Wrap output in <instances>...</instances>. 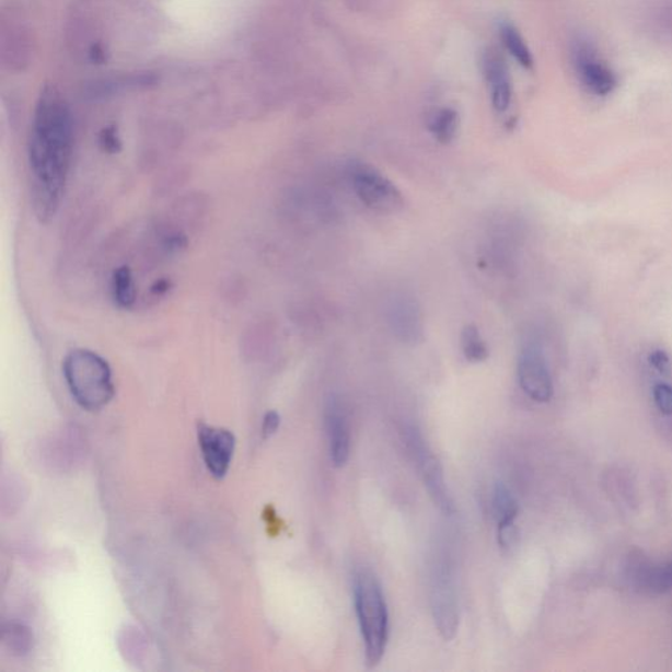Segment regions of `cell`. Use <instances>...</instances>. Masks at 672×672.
Segmentation results:
<instances>
[{
  "instance_id": "obj_4",
  "label": "cell",
  "mask_w": 672,
  "mask_h": 672,
  "mask_svg": "<svg viewBox=\"0 0 672 672\" xmlns=\"http://www.w3.org/2000/svg\"><path fill=\"white\" fill-rule=\"evenodd\" d=\"M431 607L435 625L444 641L453 640L460 624L456 582L451 559H435L431 575Z\"/></svg>"
},
{
  "instance_id": "obj_11",
  "label": "cell",
  "mask_w": 672,
  "mask_h": 672,
  "mask_svg": "<svg viewBox=\"0 0 672 672\" xmlns=\"http://www.w3.org/2000/svg\"><path fill=\"white\" fill-rule=\"evenodd\" d=\"M627 577L645 594H663L672 589V561L654 564L640 555L630 557Z\"/></svg>"
},
{
  "instance_id": "obj_22",
  "label": "cell",
  "mask_w": 672,
  "mask_h": 672,
  "mask_svg": "<svg viewBox=\"0 0 672 672\" xmlns=\"http://www.w3.org/2000/svg\"><path fill=\"white\" fill-rule=\"evenodd\" d=\"M280 415L276 412H268L265 419H263L262 435L263 438L269 439L278 432L280 427Z\"/></svg>"
},
{
  "instance_id": "obj_12",
  "label": "cell",
  "mask_w": 672,
  "mask_h": 672,
  "mask_svg": "<svg viewBox=\"0 0 672 672\" xmlns=\"http://www.w3.org/2000/svg\"><path fill=\"white\" fill-rule=\"evenodd\" d=\"M483 69L490 85L491 102L498 112H505L511 103V82L509 69L502 55L496 49H487L484 53Z\"/></svg>"
},
{
  "instance_id": "obj_16",
  "label": "cell",
  "mask_w": 672,
  "mask_h": 672,
  "mask_svg": "<svg viewBox=\"0 0 672 672\" xmlns=\"http://www.w3.org/2000/svg\"><path fill=\"white\" fill-rule=\"evenodd\" d=\"M500 38H502L506 49L511 53V56L515 58L523 68H533L532 53L515 26L512 24H503L500 26Z\"/></svg>"
},
{
  "instance_id": "obj_6",
  "label": "cell",
  "mask_w": 672,
  "mask_h": 672,
  "mask_svg": "<svg viewBox=\"0 0 672 672\" xmlns=\"http://www.w3.org/2000/svg\"><path fill=\"white\" fill-rule=\"evenodd\" d=\"M352 187L361 202L381 213L397 212L404 206V197L394 183L367 163H355L349 170Z\"/></svg>"
},
{
  "instance_id": "obj_17",
  "label": "cell",
  "mask_w": 672,
  "mask_h": 672,
  "mask_svg": "<svg viewBox=\"0 0 672 672\" xmlns=\"http://www.w3.org/2000/svg\"><path fill=\"white\" fill-rule=\"evenodd\" d=\"M459 128L457 112L443 108L435 112L430 120V130L440 143H450L456 137Z\"/></svg>"
},
{
  "instance_id": "obj_18",
  "label": "cell",
  "mask_w": 672,
  "mask_h": 672,
  "mask_svg": "<svg viewBox=\"0 0 672 672\" xmlns=\"http://www.w3.org/2000/svg\"><path fill=\"white\" fill-rule=\"evenodd\" d=\"M393 324L398 328V332L405 335V338L417 339L419 333L418 309L414 302L402 299L399 304L393 308Z\"/></svg>"
},
{
  "instance_id": "obj_10",
  "label": "cell",
  "mask_w": 672,
  "mask_h": 672,
  "mask_svg": "<svg viewBox=\"0 0 672 672\" xmlns=\"http://www.w3.org/2000/svg\"><path fill=\"white\" fill-rule=\"evenodd\" d=\"M325 424L332 464L335 467H343L349 459L351 437H349L346 407L336 395H331L326 401Z\"/></svg>"
},
{
  "instance_id": "obj_24",
  "label": "cell",
  "mask_w": 672,
  "mask_h": 672,
  "mask_svg": "<svg viewBox=\"0 0 672 672\" xmlns=\"http://www.w3.org/2000/svg\"><path fill=\"white\" fill-rule=\"evenodd\" d=\"M188 245L187 236L184 234H173L170 235L166 241V247L170 253H181L182 250L186 248Z\"/></svg>"
},
{
  "instance_id": "obj_13",
  "label": "cell",
  "mask_w": 672,
  "mask_h": 672,
  "mask_svg": "<svg viewBox=\"0 0 672 672\" xmlns=\"http://www.w3.org/2000/svg\"><path fill=\"white\" fill-rule=\"evenodd\" d=\"M494 512L498 519V542L502 548H509L515 536L513 524L519 515V505L515 497L505 484H497L493 494Z\"/></svg>"
},
{
  "instance_id": "obj_2",
  "label": "cell",
  "mask_w": 672,
  "mask_h": 672,
  "mask_svg": "<svg viewBox=\"0 0 672 672\" xmlns=\"http://www.w3.org/2000/svg\"><path fill=\"white\" fill-rule=\"evenodd\" d=\"M354 603L364 641L368 668H375L386 650L389 612L384 592L371 569L360 568L355 572Z\"/></svg>"
},
{
  "instance_id": "obj_15",
  "label": "cell",
  "mask_w": 672,
  "mask_h": 672,
  "mask_svg": "<svg viewBox=\"0 0 672 672\" xmlns=\"http://www.w3.org/2000/svg\"><path fill=\"white\" fill-rule=\"evenodd\" d=\"M3 645L11 656L24 657L33 648V634L20 623H9L3 628Z\"/></svg>"
},
{
  "instance_id": "obj_8",
  "label": "cell",
  "mask_w": 672,
  "mask_h": 672,
  "mask_svg": "<svg viewBox=\"0 0 672 672\" xmlns=\"http://www.w3.org/2000/svg\"><path fill=\"white\" fill-rule=\"evenodd\" d=\"M197 437L202 454L204 464L216 479L227 476L232 465L235 451V437L233 432L200 424L197 427Z\"/></svg>"
},
{
  "instance_id": "obj_3",
  "label": "cell",
  "mask_w": 672,
  "mask_h": 672,
  "mask_svg": "<svg viewBox=\"0 0 672 672\" xmlns=\"http://www.w3.org/2000/svg\"><path fill=\"white\" fill-rule=\"evenodd\" d=\"M62 371L72 398L88 412H101L115 397L108 361L90 349L78 348L66 356Z\"/></svg>"
},
{
  "instance_id": "obj_7",
  "label": "cell",
  "mask_w": 672,
  "mask_h": 672,
  "mask_svg": "<svg viewBox=\"0 0 672 672\" xmlns=\"http://www.w3.org/2000/svg\"><path fill=\"white\" fill-rule=\"evenodd\" d=\"M572 66H575L579 82L596 96H607L617 88V77L607 63L603 61L594 45L578 39L572 46Z\"/></svg>"
},
{
  "instance_id": "obj_9",
  "label": "cell",
  "mask_w": 672,
  "mask_h": 672,
  "mask_svg": "<svg viewBox=\"0 0 672 672\" xmlns=\"http://www.w3.org/2000/svg\"><path fill=\"white\" fill-rule=\"evenodd\" d=\"M519 384L533 401L545 404L553 397V381L545 356L536 346L525 347L519 356Z\"/></svg>"
},
{
  "instance_id": "obj_19",
  "label": "cell",
  "mask_w": 672,
  "mask_h": 672,
  "mask_svg": "<svg viewBox=\"0 0 672 672\" xmlns=\"http://www.w3.org/2000/svg\"><path fill=\"white\" fill-rule=\"evenodd\" d=\"M461 348L467 361L480 362L489 358V348L480 335L478 327L467 325L461 333Z\"/></svg>"
},
{
  "instance_id": "obj_23",
  "label": "cell",
  "mask_w": 672,
  "mask_h": 672,
  "mask_svg": "<svg viewBox=\"0 0 672 672\" xmlns=\"http://www.w3.org/2000/svg\"><path fill=\"white\" fill-rule=\"evenodd\" d=\"M650 364L653 366L658 372L669 373L671 369V362L667 352L657 349L649 356Z\"/></svg>"
},
{
  "instance_id": "obj_5",
  "label": "cell",
  "mask_w": 672,
  "mask_h": 672,
  "mask_svg": "<svg viewBox=\"0 0 672 672\" xmlns=\"http://www.w3.org/2000/svg\"><path fill=\"white\" fill-rule=\"evenodd\" d=\"M402 439L407 448L408 453L418 465L421 479H424L426 489L430 494L435 506L445 513L452 515L454 512L453 499L444 479L443 467L440 461L428 448L425 438L415 426H406L402 430Z\"/></svg>"
},
{
  "instance_id": "obj_21",
  "label": "cell",
  "mask_w": 672,
  "mask_h": 672,
  "mask_svg": "<svg viewBox=\"0 0 672 672\" xmlns=\"http://www.w3.org/2000/svg\"><path fill=\"white\" fill-rule=\"evenodd\" d=\"M102 149L105 153L117 154L123 149L120 137L117 135V130L114 127L103 129L101 138H99Z\"/></svg>"
},
{
  "instance_id": "obj_25",
  "label": "cell",
  "mask_w": 672,
  "mask_h": 672,
  "mask_svg": "<svg viewBox=\"0 0 672 672\" xmlns=\"http://www.w3.org/2000/svg\"><path fill=\"white\" fill-rule=\"evenodd\" d=\"M171 281L167 279L157 280L150 288V292L154 296H163L170 292Z\"/></svg>"
},
{
  "instance_id": "obj_1",
  "label": "cell",
  "mask_w": 672,
  "mask_h": 672,
  "mask_svg": "<svg viewBox=\"0 0 672 672\" xmlns=\"http://www.w3.org/2000/svg\"><path fill=\"white\" fill-rule=\"evenodd\" d=\"M74 147V125L68 103L56 90L43 92L28 143L32 202L37 219L48 222L62 201Z\"/></svg>"
},
{
  "instance_id": "obj_14",
  "label": "cell",
  "mask_w": 672,
  "mask_h": 672,
  "mask_svg": "<svg viewBox=\"0 0 672 672\" xmlns=\"http://www.w3.org/2000/svg\"><path fill=\"white\" fill-rule=\"evenodd\" d=\"M112 296L118 308L130 309L136 304L137 289L129 267H118L112 275Z\"/></svg>"
},
{
  "instance_id": "obj_20",
  "label": "cell",
  "mask_w": 672,
  "mask_h": 672,
  "mask_svg": "<svg viewBox=\"0 0 672 672\" xmlns=\"http://www.w3.org/2000/svg\"><path fill=\"white\" fill-rule=\"evenodd\" d=\"M653 398L658 410L664 415H672V386L668 384L656 385Z\"/></svg>"
}]
</instances>
